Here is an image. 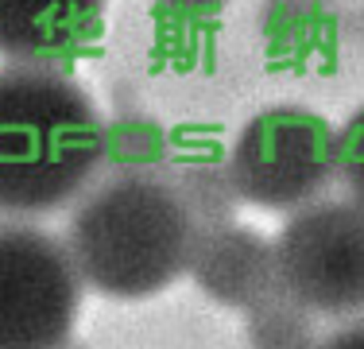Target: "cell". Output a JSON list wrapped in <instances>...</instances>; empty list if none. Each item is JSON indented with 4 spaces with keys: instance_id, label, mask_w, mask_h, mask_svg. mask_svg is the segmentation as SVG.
Wrapping results in <instances>:
<instances>
[{
    "instance_id": "cell-1",
    "label": "cell",
    "mask_w": 364,
    "mask_h": 349,
    "mask_svg": "<svg viewBox=\"0 0 364 349\" xmlns=\"http://www.w3.org/2000/svg\"><path fill=\"white\" fill-rule=\"evenodd\" d=\"M105 167V120L58 66H0V214L74 206Z\"/></svg>"
},
{
    "instance_id": "cell-2",
    "label": "cell",
    "mask_w": 364,
    "mask_h": 349,
    "mask_svg": "<svg viewBox=\"0 0 364 349\" xmlns=\"http://www.w3.org/2000/svg\"><path fill=\"white\" fill-rule=\"evenodd\" d=\"M194 222L159 171H117L74 202L66 249L90 291L151 299L186 272Z\"/></svg>"
},
{
    "instance_id": "cell-3",
    "label": "cell",
    "mask_w": 364,
    "mask_h": 349,
    "mask_svg": "<svg viewBox=\"0 0 364 349\" xmlns=\"http://www.w3.org/2000/svg\"><path fill=\"white\" fill-rule=\"evenodd\" d=\"M225 167L245 206L294 214L337 179V128L306 105H267L240 125Z\"/></svg>"
},
{
    "instance_id": "cell-4",
    "label": "cell",
    "mask_w": 364,
    "mask_h": 349,
    "mask_svg": "<svg viewBox=\"0 0 364 349\" xmlns=\"http://www.w3.org/2000/svg\"><path fill=\"white\" fill-rule=\"evenodd\" d=\"M82 287L63 237L28 222H0V349H63Z\"/></svg>"
},
{
    "instance_id": "cell-5",
    "label": "cell",
    "mask_w": 364,
    "mask_h": 349,
    "mask_svg": "<svg viewBox=\"0 0 364 349\" xmlns=\"http://www.w3.org/2000/svg\"><path fill=\"white\" fill-rule=\"evenodd\" d=\"M279 283L291 299L326 318L364 314V206L318 198L287 214L275 237Z\"/></svg>"
},
{
    "instance_id": "cell-6",
    "label": "cell",
    "mask_w": 364,
    "mask_h": 349,
    "mask_svg": "<svg viewBox=\"0 0 364 349\" xmlns=\"http://www.w3.org/2000/svg\"><path fill=\"white\" fill-rule=\"evenodd\" d=\"M186 276L198 283L205 299L245 314L283 291L275 241L240 222L198 229Z\"/></svg>"
},
{
    "instance_id": "cell-7",
    "label": "cell",
    "mask_w": 364,
    "mask_h": 349,
    "mask_svg": "<svg viewBox=\"0 0 364 349\" xmlns=\"http://www.w3.org/2000/svg\"><path fill=\"white\" fill-rule=\"evenodd\" d=\"M105 24V0H0V55L8 63L63 66Z\"/></svg>"
},
{
    "instance_id": "cell-8",
    "label": "cell",
    "mask_w": 364,
    "mask_h": 349,
    "mask_svg": "<svg viewBox=\"0 0 364 349\" xmlns=\"http://www.w3.org/2000/svg\"><path fill=\"white\" fill-rule=\"evenodd\" d=\"M167 182L175 187L178 202L186 206L194 229H210V225H225L237 222V206L240 194L229 179V167L213 160H186L167 174Z\"/></svg>"
},
{
    "instance_id": "cell-9",
    "label": "cell",
    "mask_w": 364,
    "mask_h": 349,
    "mask_svg": "<svg viewBox=\"0 0 364 349\" xmlns=\"http://www.w3.org/2000/svg\"><path fill=\"white\" fill-rule=\"evenodd\" d=\"M314 318V311L279 291L245 314V342L248 349H314L322 342Z\"/></svg>"
},
{
    "instance_id": "cell-10",
    "label": "cell",
    "mask_w": 364,
    "mask_h": 349,
    "mask_svg": "<svg viewBox=\"0 0 364 349\" xmlns=\"http://www.w3.org/2000/svg\"><path fill=\"white\" fill-rule=\"evenodd\" d=\"M105 160L117 171H159L167 160V132L151 117H120L105 125Z\"/></svg>"
},
{
    "instance_id": "cell-11",
    "label": "cell",
    "mask_w": 364,
    "mask_h": 349,
    "mask_svg": "<svg viewBox=\"0 0 364 349\" xmlns=\"http://www.w3.org/2000/svg\"><path fill=\"white\" fill-rule=\"evenodd\" d=\"M337 179L345 194L364 206V105L337 128Z\"/></svg>"
},
{
    "instance_id": "cell-12",
    "label": "cell",
    "mask_w": 364,
    "mask_h": 349,
    "mask_svg": "<svg viewBox=\"0 0 364 349\" xmlns=\"http://www.w3.org/2000/svg\"><path fill=\"white\" fill-rule=\"evenodd\" d=\"M314 349H364V318H353L345 326H337L333 334H326Z\"/></svg>"
},
{
    "instance_id": "cell-13",
    "label": "cell",
    "mask_w": 364,
    "mask_h": 349,
    "mask_svg": "<svg viewBox=\"0 0 364 349\" xmlns=\"http://www.w3.org/2000/svg\"><path fill=\"white\" fill-rule=\"evenodd\" d=\"M175 8H194V12H210V8H221V0H167Z\"/></svg>"
}]
</instances>
